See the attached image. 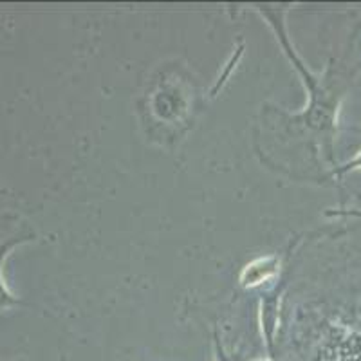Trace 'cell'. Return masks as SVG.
Returning <instances> with one entry per match:
<instances>
[{"label":"cell","instance_id":"cell-4","mask_svg":"<svg viewBox=\"0 0 361 361\" xmlns=\"http://www.w3.org/2000/svg\"><path fill=\"white\" fill-rule=\"evenodd\" d=\"M357 169H361V152L357 154L353 161H349V163L345 164V166L338 169L334 173H336V176H341V173H347V172H350V170H357Z\"/></svg>","mask_w":361,"mask_h":361},{"label":"cell","instance_id":"cell-5","mask_svg":"<svg viewBox=\"0 0 361 361\" xmlns=\"http://www.w3.org/2000/svg\"><path fill=\"white\" fill-rule=\"evenodd\" d=\"M255 361H269V360H255Z\"/></svg>","mask_w":361,"mask_h":361},{"label":"cell","instance_id":"cell-3","mask_svg":"<svg viewBox=\"0 0 361 361\" xmlns=\"http://www.w3.org/2000/svg\"><path fill=\"white\" fill-rule=\"evenodd\" d=\"M260 329H262L264 345H266L267 353L273 356L275 336L276 331H279V304H276V300H266L262 304V311H260Z\"/></svg>","mask_w":361,"mask_h":361},{"label":"cell","instance_id":"cell-2","mask_svg":"<svg viewBox=\"0 0 361 361\" xmlns=\"http://www.w3.org/2000/svg\"><path fill=\"white\" fill-rule=\"evenodd\" d=\"M27 240H31V237H13V238H8V240H2V243H0V311L13 307V305L22 304L20 300L13 295V293L8 289V286H6V280H4V275H2V271H4V262H6V259L9 257V253H11L13 247H17L18 244H22V243H27Z\"/></svg>","mask_w":361,"mask_h":361},{"label":"cell","instance_id":"cell-1","mask_svg":"<svg viewBox=\"0 0 361 361\" xmlns=\"http://www.w3.org/2000/svg\"><path fill=\"white\" fill-rule=\"evenodd\" d=\"M279 271V259L276 257H264V259H257L251 264H247L240 273V283L246 288H253L259 283L266 282L271 276L276 275Z\"/></svg>","mask_w":361,"mask_h":361}]
</instances>
